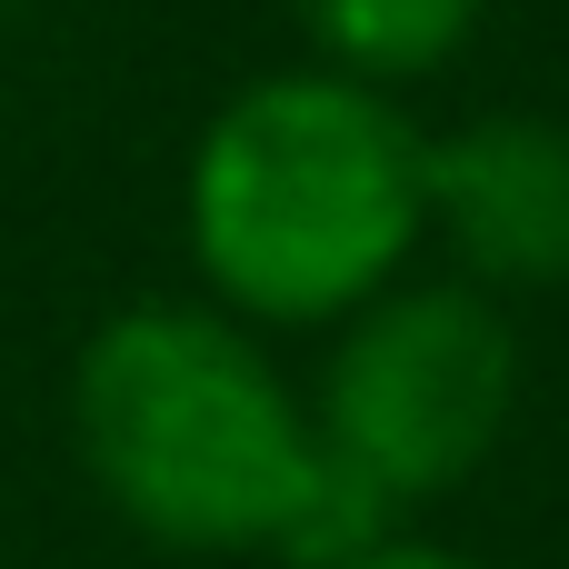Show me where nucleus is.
Listing matches in <instances>:
<instances>
[{
	"label": "nucleus",
	"mask_w": 569,
	"mask_h": 569,
	"mask_svg": "<svg viewBox=\"0 0 569 569\" xmlns=\"http://www.w3.org/2000/svg\"><path fill=\"white\" fill-rule=\"evenodd\" d=\"M70 460L120 530L180 560L280 550L320 430L260 330L210 300H120L70 350Z\"/></svg>",
	"instance_id": "2"
},
{
	"label": "nucleus",
	"mask_w": 569,
	"mask_h": 569,
	"mask_svg": "<svg viewBox=\"0 0 569 569\" xmlns=\"http://www.w3.org/2000/svg\"><path fill=\"white\" fill-rule=\"evenodd\" d=\"M290 20H300V40H310L320 70L400 100V90L440 80L480 40L490 0H290Z\"/></svg>",
	"instance_id": "5"
},
{
	"label": "nucleus",
	"mask_w": 569,
	"mask_h": 569,
	"mask_svg": "<svg viewBox=\"0 0 569 569\" xmlns=\"http://www.w3.org/2000/svg\"><path fill=\"white\" fill-rule=\"evenodd\" d=\"M430 240L490 300L569 290V120L560 110H480L430 130Z\"/></svg>",
	"instance_id": "4"
},
{
	"label": "nucleus",
	"mask_w": 569,
	"mask_h": 569,
	"mask_svg": "<svg viewBox=\"0 0 569 569\" xmlns=\"http://www.w3.org/2000/svg\"><path fill=\"white\" fill-rule=\"evenodd\" d=\"M520 390H530V350L510 300L470 290L460 270H410L330 330V360L300 400L320 450L380 480L420 520L430 500L470 490L500 460Z\"/></svg>",
	"instance_id": "3"
},
{
	"label": "nucleus",
	"mask_w": 569,
	"mask_h": 569,
	"mask_svg": "<svg viewBox=\"0 0 569 569\" xmlns=\"http://www.w3.org/2000/svg\"><path fill=\"white\" fill-rule=\"evenodd\" d=\"M430 130L320 60L240 80L180 160V250L240 330H340L430 250Z\"/></svg>",
	"instance_id": "1"
},
{
	"label": "nucleus",
	"mask_w": 569,
	"mask_h": 569,
	"mask_svg": "<svg viewBox=\"0 0 569 569\" xmlns=\"http://www.w3.org/2000/svg\"><path fill=\"white\" fill-rule=\"evenodd\" d=\"M350 569H480L470 550H450V540H420V530H400V540H380L370 560H350Z\"/></svg>",
	"instance_id": "6"
}]
</instances>
